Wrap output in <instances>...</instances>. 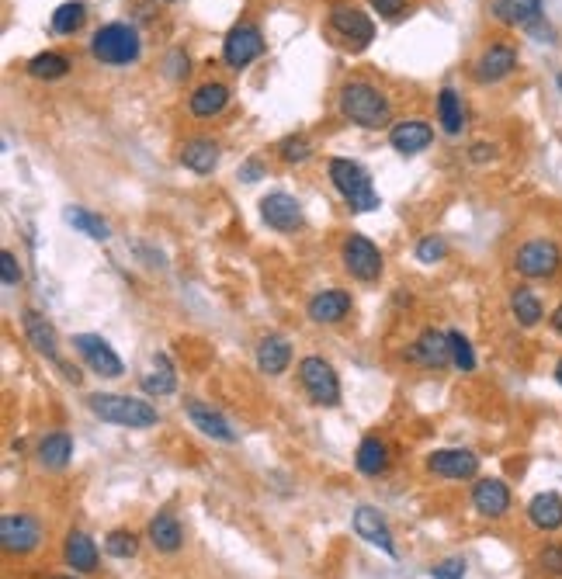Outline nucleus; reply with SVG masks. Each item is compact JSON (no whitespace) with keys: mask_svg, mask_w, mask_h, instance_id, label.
<instances>
[{"mask_svg":"<svg viewBox=\"0 0 562 579\" xmlns=\"http://www.w3.org/2000/svg\"><path fill=\"white\" fill-rule=\"evenodd\" d=\"M337 111L344 122L358 125V129L379 132L393 125V101L382 87L372 80H347L337 91Z\"/></svg>","mask_w":562,"mask_h":579,"instance_id":"nucleus-1","label":"nucleus"},{"mask_svg":"<svg viewBox=\"0 0 562 579\" xmlns=\"http://www.w3.org/2000/svg\"><path fill=\"white\" fill-rule=\"evenodd\" d=\"M87 53L101 66H132L143 56V35L129 21H108L91 35Z\"/></svg>","mask_w":562,"mask_h":579,"instance_id":"nucleus-2","label":"nucleus"},{"mask_svg":"<svg viewBox=\"0 0 562 579\" xmlns=\"http://www.w3.org/2000/svg\"><path fill=\"white\" fill-rule=\"evenodd\" d=\"M327 174H330V184H334V191H337L340 198H344V205L351 212H375L382 205L379 191H375V184H372V174H368V170L361 167L358 160L330 157Z\"/></svg>","mask_w":562,"mask_h":579,"instance_id":"nucleus-3","label":"nucleus"},{"mask_svg":"<svg viewBox=\"0 0 562 579\" xmlns=\"http://www.w3.org/2000/svg\"><path fill=\"white\" fill-rule=\"evenodd\" d=\"M87 410L98 420L129 430H150L160 423V413L153 403H143L136 396H115V392H91L87 396Z\"/></svg>","mask_w":562,"mask_h":579,"instance_id":"nucleus-4","label":"nucleus"},{"mask_svg":"<svg viewBox=\"0 0 562 579\" xmlns=\"http://www.w3.org/2000/svg\"><path fill=\"white\" fill-rule=\"evenodd\" d=\"M517 66H521V49H517V42L490 39L483 49H479V56L472 59V80L483 87H497L514 77Z\"/></svg>","mask_w":562,"mask_h":579,"instance_id":"nucleus-5","label":"nucleus"},{"mask_svg":"<svg viewBox=\"0 0 562 579\" xmlns=\"http://www.w3.org/2000/svg\"><path fill=\"white\" fill-rule=\"evenodd\" d=\"M562 267V247L549 236H535V240H524L514 250V271L524 281H545L556 278Z\"/></svg>","mask_w":562,"mask_h":579,"instance_id":"nucleus-6","label":"nucleus"},{"mask_svg":"<svg viewBox=\"0 0 562 579\" xmlns=\"http://www.w3.org/2000/svg\"><path fill=\"white\" fill-rule=\"evenodd\" d=\"M327 25H330V32H334L347 49H354V53L368 49V46H372V39H375L372 14H365L361 7L347 4V0H340V4L330 7Z\"/></svg>","mask_w":562,"mask_h":579,"instance_id":"nucleus-7","label":"nucleus"},{"mask_svg":"<svg viewBox=\"0 0 562 579\" xmlns=\"http://www.w3.org/2000/svg\"><path fill=\"white\" fill-rule=\"evenodd\" d=\"M299 382L306 389L309 403L313 406H337L340 403V378L334 365L320 354H309V358L299 361Z\"/></svg>","mask_w":562,"mask_h":579,"instance_id":"nucleus-8","label":"nucleus"},{"mask_svg":"<svg viewBox=\"0 0 562 579\" xmlns=\"http://www.w3.org/2000/svg\"><path fill=\"white\" fill-rule=\"evenodd\" d=\"M264 49H268V42H264L261 25H254V21H236L223 39V63L229 70L240 73L247 70L250 63H257V59L264 56Z\"/></svg>","mask_w":562,"mask_h":579,"instance_id":"nucleus-9","label":"nucleus"},{"mask_svg":"<svg viewBox=\"0 0 562 579\" xmlns=\"http://www.w3.org/2000/svg\"><path fill=\"white\" fill-rule=\"evenodd\" d=\"M340 264H344V271L351 274V278H358V281L382 278V267H386V261H382V250L361 233L344 236V243H340Z\"/></svg>","mask_w":562,"mask_h":579,"instance_id":"nucleus-10","label":"nucleus"},{"mask_svg":"<svg viewBox=\"0 0 562 579\" xmlns=\"http://www.w3.org/2000/svg\"><path fill=\"white\" fill-rule=\"evenodd\" d=\"M46 538V527L35 514H4L0 517V545L11 555H32Z\"/></svg>","mask_w":562,"mask_h":579,"instance_id":"nucleus-11","label":"nucleus"},{"mask_svg":"<svg viewBox=\"0 0 562 579\" xmlns=\"http://www.w3.org/2000/svg\"><path fill=\"white\" fill-rule=\"evenodd\" d=\"M73 347H77V354L84 358V365L94 371V375L101 378H122V358L115 354V347L108 344L105 337H98V333H77L73 337Z\"/></svg>","mask_w":562,"mask_h":579,"instance_id":"nucleus-12","label":"nucleus"},{"mask_svg":"<svg viewBox=\"0 0 562 579\" xmlns=\"http://www.w3.org/2000/svg\"><path fill=\"white\" fill-rule=\"evenodd\" d=\"M486 11L497 25L531 32L545 21V0H490Z\"/></svg>","mask_w":562,"mask_h":579,"instance_id":"nucleus-13","label":"nucleus"},{"mask_svg":"<svg viewBox=\"0 0 562 579\" xmlns=\"http://www.w3.org/2000/svg\"><path fill=\"white\" fill-rule=\"evenodd\" d=\"M427 472L438 479H476L479 475V455L469 448H441L427 455Z\"/></svg>","mask_w":562,"mask_h":579,"instance_id":"nucleus-14","label":"nucleus"},{"mask_svg":"<svg viewBox=\"0 0 562 579\" xmlns=\"http://www.w3.org/2000/svg\"><path fill=\"white\" fill-rule=\"evenodd\" d=\"M261 219H264V226L278 229V233H295V229H302L306 215H302V205L295 195H288V191H271V195L261 198Z\"/></svg>","mask_w":562,"mask_h":579,"instance_id":"nucleus-15","label":"nucleus"},{"mask_svg":"<svg viewBox=\"0 0 562 579\" xmlns=\"http://www.w3.org/2000/svg\"><path fill=\"white\" fill-rule=\"evenodd\" d=\"M434 143V125L427 118H399L389 125V146L403 157H417Z\"/></svg>","mask_w":562,"mask_h":579,"instance_id":"nucleus-16","label":"nucleus"},{"mask_svg":"<svg viewBox=\"0 0 562 579\" xmlns=\"http://www.w3.org/2000/svg\"><path fill=\"white\" fill-rule=\"evenodd\" d=\"M354 534H358L361 541H368L372 548H379V552H386L389 559H396L399 548H396V538H393V527L386 524V517L379 514L375 507H358L354 510Z\"/></svg>","mask_w":562,"mask_h":579,"instance_id":"nucleus-17","label":"nucleus"},{"mask_svg":"<svg viewBox=\"0 0 562 579\" xmlns=\"http://www.w3.org/2000/svg\"><path fill=\"white\" fill-rule=\"evenodd\" d=\"M177 160H181L184 170H191V174H212V170L219 167V160H223V146H219V139L212 136H191L181 143V150H177Z\"/></svg>","mask_w":562,"mask_h":579,"instance_id":"nucleus-18","label":"nucleus"},{"mask_svg":"<svg viewBox=\"0 0 562 579\" xmlns=\"http://www.w3.org/2000/svg\"><path fill=\"white\" fill-rule=\"evenodd\" d=\"M184 413H188V420L195 423V430H202V434L212 437V441L236 444V437H240L233 430V423H229L219 410H212L209 403H202V399H184Z\"/></svg>","mask_w":562,"mask_h":579,"instance_id":"nucleus-19","label":"nucleus"},{"mask_svg":"<svg viewBox=\"0 0 562 579\" xmlns=\"http://www.w3.org/2000/svg\"><path fill=\"white\" fill-rule=\"evenodd\" d=\"M351 309H354L351 292H344V288H327V292H316L313 299H309L306 313L320 326H337L351 316Z\"/></svg>","mask_w":562,"mask_h":579,"instance_id":"nucleus-20","label":"nucleus"},{"mask_svg":"<svg viewBox=\"0 0 562 579\" xmlns=\"http://www.w3.org/2000/svg\"><path fill=\"white\" fill-rule=\"evenodd\" d=\"M406 358H410L413 365H420V368H448V365H451L448 333H441V330H434V326H427V330L420 333L417 340H413V347L406 351Z\"/></svg>","mask_w":562,"mask_h":579,"instance_id":"nucleus-21","label":"nucleus"},{"mask_svg":"<svg viewBox=\"0 0 562 579\" xmlns=\"http://www.w3.org/2000/svg\"><path fill=\"white\" fill-rule=\"evenodd\" d=\"M472 507L486 521H500L510 510V486L504 479H476V486H472Z\"/></svg>","mask_w":562,"mask_h":579,"instance_id":"nucleus-22","label":"nucleus"},{"mask_svg":"<svg viewBox=\"0 0 562 579\" xmlns=\"http://www.w3.org/2000/svg\"><path fill=\"white\" fill-rule=\"evenodd\" d=\"M229 101H233V94H229L223 80H205V84H198L188 94V111L195 118H202V122H212V118H219L229 108Z\"/></svg>","mask_w":562,"mask_h":579,"instance_id":"nucleus-23","label":"nucleus"},{"mask_svg":"<svg viewBox=\"0 0 562 579\" xmlns=\"http://www.w3.org/2000/svg\"><path fill=\"white\" fill-rule=\"evenodd\" d=\"M21 326H25L28 344H32L46 361L59 365V337H56L53 323H49V319L42 316L39 309H25V313H21Z\"/></svg>","mask_w":562,"mask_h":579,"instance_id":"nucleus-24","label":"nucleus"},{"mask_svg":"<svg viewBox=\"0 0 562 579\" xmlns=\"http://www.w3.org/2000/svg\"><path fill=\"white\" fill-rule=\"evenodd\" d=\"M63 559L73 573H98V545L91 541V534L84 531H70L66 534V545H63Z\"/></svg>","mask_w":562,"mask_h":579,"instance_id":"nucleus-25","label":"nucleus"},{"mask_svg":"<svg viewBox=\"0 0 562 579\" xmlns=\"http://www.w3.org/2000/svg\"><path fill=\"white\" fill-rule=\"evenodd\" d=\"M288 365H292V344H288L281 333L261 337V344H257V368H261L264 375L278 378V375H285Z\"/></svg>","mask_w":562,"mask_h":579,"instance_id":"nucleus-26","label":"nucleus"},{"mask_svg":"<svg viewBox=\"0 0 562 579\" xmlns=\"http://www.w3.org/2000/svg\"><path fill=\"white\" fill-rule=\"evenodd\" d=\"M510 316H514V323L521 326V330H535V326L545 319L542 295L528 285H517L514 292H510Z\"/></svg>","mask_w":562,"mask_h":579,"instance_id":"nucleus-27","label":"nucleus"},{"mask_svg":"<svg viewBox=\"0 0 562 579\" xmlns=\"http://www.w3.org/2000/svg\"><path fill=\"white\" fill-rule=\"evenodd\" d=\"M35 458H39L42 469L49 472H59L70 465L73 458V437L66 434V430H53V434H46L39 441V448H35Z\"/></svg>","mask_w":562,"mask_h":579,"instance_id":"nucleus-28","label":"nucleus"},{"mask_svg":"<svg viewBox=\"0 0 562 579\" xmlns=\"http://www.w3.org/2000/svg\"><path fill=\"white\" fill-rule=\"evenodd\" d=\"M146 538H150V545L157 548V552L164 555H174L177 548L184 545V531H181V521H177L174 514H167V510H160L157 517L146 527Z\"/></svg>","mask_w":562,"mask_h":579,"instance_id":"nucleus-29","label":"nucleus"},{"mask_svg":"<svg viewBox=\"0 0 562 579\" xmlns=\"http://www.w3.org/2000/svg\"><path fill=\"white\" fill-rule=\"evenodd\" d=\"M528 521L531 527H538V531L552 534L562 527V496L559 493H538L531 496L528 503Z\"/></svg>","mask_w":562,"mask_h":579,"instance_id":"nucleus-30","label":"nucleus"},{"mask_svg":"<svg viewBox=\"0 0 562 579\" xmlns=\"http://www.w3.org/2000/svg\"><path fill=\"white\" fill-rule=\"evenodd\" d=\"M438 125L445 136H462L465 132V101L455 87L438 91Z\"/></svg>","mask_w":562,"mask_h":579,"instance_id":"nucleus-31","label":"nucleus"},{"mask_svg":"<svg viewBox=\"0 0 562 579\" xmlns=\"http://www.w3.org/2000/svg\"><path fill=\"white\" fill-rule=\"evenodd\" d=\"M73 70V59L56 53V49H46V53H35L32 59L25 63V73L32 80H46V84H53V80H63L66 73Z\"/></svg>","mask_w":562,"mask_h":579,"instance_id":"nucleus-32","label":"nucleus"},{"mask_svg":"<svg viewBox=\"0 0 562 579\" xmlns=\"http://www.w3.org/2000/svg\"><path fill=\"white\" fill-rule=\"evenodd\" d=\"M354 465H358L361 475H382L389 469V444L382 441V437H365V441L358 444V455H354Z\"/></svg>","mask_w":562,"mask_h":579,"instance_id":"nucleus-33","label":"nucleus"},{"mask_svg":"<svg viewBox=\"0 0 562 579\" xmlns=\"http://www.w3.org/2000/svg\"><path fill=\"white\" fill-rule=\"evenodd\" d=\"M174 389H177L174 365H170L167 354H157V358H153V368L143 375V392H146V396L164 399V396H170V392H174Z\"/></svg>","mask_w":562,"mask_h":579,"instance_id":"nucleus-34","label":"nucleus"},{"mask_svg":"<svg viewBox=\"0 0 562 579\" xmlns=\"http://www.w3.org/2000/svg\"><path fill=\"white\" fill-rule=\"evenodd\" d=\"M275 153L281 163H288V167H302V163H309L316 157V143L306 136V132H288V136L278 143Z\"/></svg>","mask_w":562,"mask_h":579,"instance_id":"nucleus-35","label":"nucleus"},{"mask_svg":"<svg viewBox=\"0 0 562 579\" xmlns=\"http://www.w3.org/2000/svg\"><path fill=\"white\" fill-rule=\"evenodd\" d=\"M49 25H53L56 35H77L87 25V4L84 0H66V4H59L53 11Z\"/></svg>","mask_w":562,"mask_h":579,"instance_id":"nucleus-36","label":"nucleus"},{"mask_svg":"<svg viewBox=\"0 0 562 579\" xmlns=\"http://www.w3.org/2000/svg\"><path fill=\"white\" fill-rule=\"evenodd\" d=\"M63 219L70 222L73 229H80L84 236H91V240H98V243H105L108 236H112V226H108L101 215H94V212H87V209H80V205H70V209L63 212Z\"/></svg>","mask_w":562,"mask_h":579,"instance_id":"nucleus-37","label":"nucleus"},{"mask_svg":"<svg viewBox=\"0 0 562 579\" xmlns=\"http://www.w3.org/2000/svg\"><path fill=\"white\" fill-rule=\"evenodd\" d=\"M448 344H451V365L458 371H476V351H472L469 337H465L462 330H448Z\"/></svg>","mask_w":562,"mask_h":579,"instance_id":"nucleus-38","label":"nucleus"},{"mask_svg":"<svg viewBox=\"0 0 562 579\" xmlns=\"http://www.w3.org/2000/svg\"><path fill=\"white\" fill-rule=\"evenodd\" d=\"M105 552L112 555V559H132V555L139 552V538L132 531H122V527H118V531H112L105 538Z\"/></svg>","mask_w":562,"mask_h":579,"instance_id":"nucleus-39","label":"nucleus"},{"mask_svg":"<svg viewBox=\"0 0 562 579\" xmlns=\"http://www.w3.org/2000/svg\"><path fill=\"white\" fill-rule=\"evenodd\" d=\"M448 257V240L445 236H420L417 243V261L420 264H441Z\"/></svg>","mask_w":562,"mask_h":579,"instance_id":"nucleus-40","label":"nucleus"},{"mask_svg":"<svg viewBox=\"0 0 562 579\" xmlns=\"http://www.w3.org/2000/svg\"><path fill=\"white\" fill-rule=\"evenodd\" d=\"M538 569H542L545 576H552V579H562V545L559 541L542 545V552H538Z\"/></svg>","mask_w":562,"mask_h":579,"instance_id":"nucleus-41","label":"nucleus"},{"mask_svg":"<svg viewBox=\"0 0 562 579\" xmlns=\"http://www.w3.org/2000/svg\"><path fill=\"white\" fill-rule=\"evenodd\" d=\"M164 70H167V80H184L191 73V59L184 49H174V53H167L164 59Z\"/></svg>","mask_w":562,"mask_h":579,"instance_id":"nucleus-42","label":"nucleus"},{"mask_svg":"<svg viewBox=\"0 0 562 579\" xmlns=\"http://www.w3.org/2000/svg\"><path fill=\"white\" fill-rule=\"evenodd\" d=\"M368 7H372L382 21H399L406 14V7H410V0H368Z\"/></svg>","mask_w":562,"mask_h":579,"instance_id":"nucleus-43","label":"nucleus"},{"mask_svg":"<svg viewBox=\"0 0 562 579\" xmlns=\"http://www.w3.org/2000/svg\"><path fill=\"white\" fill-rule=\"evenodd\" d=\"M431 579H465V559L451 555V559H441L431 566Z\"/></svg>","mask_w":562,"mask_h":579,"instance_id":"nucleus-44","label":"nucleus"},{"mask_svg":"<svg viewBox=\"0 0 562 579\" xmlns=\"http://www.w3.org/2000/svg\"><path fill=\"white\" fill-rule=\"evenodd\" d=\"M0 274H4V285L7 288H18L21 278H25V274H21L18 257H14L11 250H4V254H0Z\"/></svg>","mask_w":562,"mask_h":579,"instance_id":"nucleus-45","label":"nucleus"},{"mask_svg":"<svg viewBox=\"0 0 562 579\" xmlns=\"http://www.w3.org/2000/svg\"><path fill=\"white\" fill-rule=\"evenodd\" d=\"M497 153H500L497 143H486V139H479V143L469 146V163H490V160H497Z\"/></svg>","mask_w":562,"mask_h":579,"instance_id":"nucleus-46","label":"nucleus"},{"mask_svg":"<svg viewBox=\"0 0 562 579\" xmlns=\"http://www.w3.org/2000/svg\"><path fill=\"white\" fill-rule=\"evenodd\" d=\"M236 177H240V181H247V184H257V181H264V163L261 160H243L240 163V170H236Z\"/></svg>","mask_w":562,"mask_h":579,"instance_id":"nucleus-47","label":"nucleus"},{"mask_svg":"<svg viewBox=\"0 0 562 579\" xmlns=\"http://www.w3.org/2000/svg\"><path fill=\"white\" fill-rule=\"evenodd\" d=\"M549 326H552V330H556L559 337H562V302H559L556 309H552V316H549Z\"/></svg>","mask_w":562,"mask_h":579,"instance_id":"nucleus-48","label":"nucleus"},{"mask_svg":"<svg viewBox=\"0 0 562 579\" xmlns=\"http://www.w3.org/2000/svg\"><path fill=\"white\" fill-rule=\"evenodd\" d=\"M556 382L562 385V358H559V365H556Z\"/></svg>","mask_w":562,"mask_h":579,"instance_id":"nucleus-49","label":"nucleus"},{"mask_svg":"<svg viewBox=\"0 0 562 579\" xmlns=\"http://www.w3.org/2000/svg\"><path fill=\"white\" fill-rule=\"evenodd\" d=\"M59 579H73V576H59Z\"/></svg>","mask_w":562,"mask_h":579,"instance_id":"nucleus-50","label":"nucleus"},{"mask_svg":"<svg viewBox=\"0 0 562 579\" xmlns=\"http://www.w3.org/2000/svg\"><path fill=\"white\" fill-rule=\"evenodd\" d=\"M167 4H174V0H167Z\"/></svg>","mask_w":562,"mask_h":579,"instance_id":"nucleus-51","label":"nucleus"}]
</instances>
